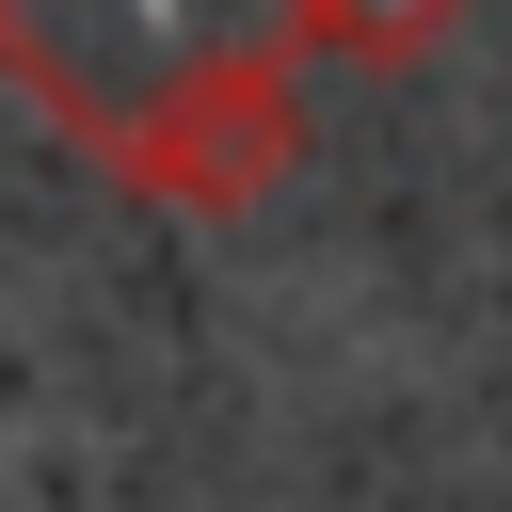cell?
<instances>
[{
	"instance_id": "obj_1",
	"label": "cell",
	"mask_w": 512,
	"mask_h": 512,
	"mask_svg": "<svg viewBox=\"0 0 512 512\" xmlns=\"http://www.w3.org/2000/svg\"><path fill=\"white\" fill-rule=\"evenodd\" d=\"M0 64L144 192L240 208L288 176V16L272 0H0Z\"/></svg>"
},
{
	"instance_id": "obj_2",
	"label": "cell",
	"mask_w": 512,
	"mask_h": 512,
	"mask_svg": "<svg viewBox=\"0 0 512 512\" xmlns=\"http://www.w3.org/2000/svg\"><path fill=\"white\" fill-rule=\"evenodd\" d=\"M288 16V48H352V64H416L464 0H272Z\"/></svg>"
}]
</instances>
